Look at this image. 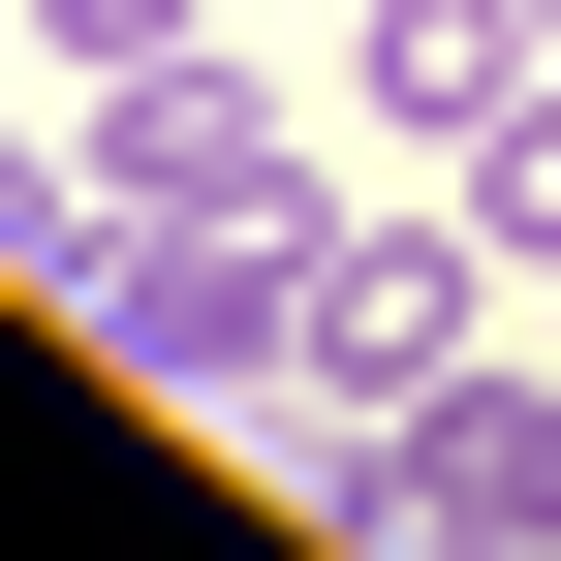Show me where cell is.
I'll return each instance as SVG.
<instances>
[{
	"label": "cell",
	"mask_w": 561,
	"mask_h": 561,
	"mask_svg": "<svg viewBox=\"0 0 561 561\" xmlns=\"http://www.w3.org/2000/svg\"><path fill=\"white\" fill-rule=\"evenodd\" d=\"M530 280H500V219H468V187H405V219H312V437H405V405L468 375V343H500Z\"/></svg>",
	"instance_id": "cell-1"
},
{
	"label": "cell",
	"mask_w": 561,
	"mask_h": 561,
	"mask_svg": "<svg viewBox=\"0 0 561 561\" xmlns=\"http://www.w3.org/2000/svg\"><path fill=\"white\" fill-rule=\"evenodd\" d=\"M62 312H94L157 405H280V375H312V219H94Z\"/></svg>",
	"instance_id": "cell-2"
},
{
	"label": "cell",
	"mask_w": 561,
	"mask_h": 561,
	"mask_svg": "<svg viewBox=\"0 0 561 561\" xmlns=\"http://www.w3.org/2000/svg\"><path fill=\"white\" fill-rule=\"evenodd\" d=\"M62 157H94V219H343V187H312V94H250L219 32L94 62V125H62Z\"/></svg>",
	"instance_id": "cell-3"
},
{
	"label": "cell",
	"mask_w": 561,
	"mask_h": 561,
	"mask_svg": "<svg viewBox=\"0 0 561 561\" xmlns=\"http://www.w3.org/2000/svg\"><path fill=\"white\" fill-rule=\"evenodd\" d=\"M375 561H561V375L530 343H468V375L375 437Z\"/></svg>",
	"instance_id": "cell-4"
},
{
	"label": "cell",
	"mask_w": 561,
	"mask_h": 561,
	"mask_svg": "<svg viewBox=\"0 0 561 561\" xmlns=\"http://www.w3.org/2000/svg\"><path fill=\"white\" fill-rule=\"evenodd\" d=\"M343 94H375L405 157H468L500 94H561V32H530V0H343Z\"/></svg>",
	"instance_id": "cell-5"
},
{
	"label": "cell",
	"mask_w": 561,
	"mask_h": 561,
	"mask_svg": "<svg viewBox=\"0 0 561 561\" xmlns=\"http://www.w3.org/2000/svg\"><path fill=\"white\" fill-rule=\"evenodd\" d=\"M437 187H468V219H500V280H561V94H500V125H468Z\"/></svg>",
	"instance_id": "cell-6"
},
{
	"label": "cell",
	"mask_w": 561,
	"mask_h": 561,
	"mask_svg": "<svg viewBox=\"0 0 561 561\" xmlns=\"http://www.w3.org/2000/svg\"><path fill=\"white\" fill-rule=\"evenodd\" d=\"M0 280H94V157H32V125H0Z\"/></svg>",
	"instance_id": "cell-7"
},
{
	"label": "cell",
	"mask_w": 561,
	"mask_h": 561,
	"mask_svg": "<svg viewBox=\"0 0 561 561\" xmlns=\"http://www.w3.org/2000/svg\"><path fill=\"white\" fill-rule=\"evenodd\" d=\"M157 32H219V0H32V62L94 94V62H157Z\"/></svg>",
	"instance_id": "cell-8"
},
{
	"label": "cell",
	"mask_w": 561,
	"mask_h": 561,
	"mask_svg": "<svg viewBox=\"0 0 561 561\" xmlns=\"http://www.w3.org/2000/svg\"><path fill=\"white\" fill-rule=\"evenodd\" d=\"M0 32H32V0H0Z\"/></svg>",
	"instance_id": "cell-9"
},
{
	"label": "cell",
	"mask_w": 561,
	"mask_h": 561,
	"mask_svg": "<svg viewBox=\"0 0 561 561\" xmlns=\"http://www.w3.org/2000/svg\"><path fill=\"white\" fill-rule=\"evenodd\" d=\"M530 32H561V0H530Z\"/></svg>",
	"instance_id": "cell-10"
}]
</instances>
